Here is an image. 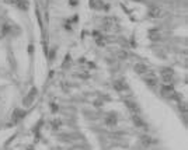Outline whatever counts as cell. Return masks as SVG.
<instances>
[{
	"label": "cell",
	"instance_id": "obj_5",
	"mask_svg": "<svg viewBox=\"0 0 188 150\" xmlns=\"http://www.w3.org/2000/svg\"><path fill=\"white\" fill-rule=\"evenodd\" d=\"M133 121H135V125H138V126H143V125H145L142 119L139 118V117H136V115L133 117Z\"/></svg>",
	"mask_w": 188,
	"mask_h": 150
},
{
	"label": "cell",
	"instance_id": "obj_4",
	"mask_svg": "<svg viewBox=\"0 0 188 150\" xmlns=\"http://www.w3.org/2000/svg\"><path fill=\"white\" fill-rule=\"evenodd\" d=\"M126 105H128L129 108H132V111L133 112H139V107L133 101H126Z\"/></svg>",
	"mask_w": 188,
	"mask_h": 150
},
{
	"label": "cell",
	"instance_id": "obj_3",
	"mask_svg": "<svg viewBox=\"0 0 188 150\" xmlns=\"http://www.w3.org/2000/svg\"><path fill=\"white\" fill-rule=\"evenodd\" d=\"M145 82H146L150 87H155L157 84L156 77H153V76H145Z\"/></svg>",
	"mask_w": 188,
	"mask_h": 150
},
{
	"label": "cell",
	"instance_id": "obj_1",
	"mask_svg": "<svg viewBox=\"0 0 188 150\" xmlns=\"http://www.w3.org/2000/svg\"><path fill=\"white\" fill-rule=\"evenodd\" d=\"M161 74H163V80L164 82H171L173 80V72L170 69H163L161 70Z\"/></svg>",
	"mask_w": 188,
	"mask_h": 150
},
{
	"label": "cell",
	"instance_id": "obj_2",
	"mask_svg": "<svg viewBox=\"0 0 188 150\" xmlns=\"http://www.w3.org/2000/svg\"><path fill=\"white\" fill-rule=\"evenodd\" d=\"M135 70H136V73H139L140 76H145L149 70H147L146 65H142V63H138L136 66H135Z\"/></svg>",
	"mask_w": 188,
	"mask_h": 150
},
{
	"label": "cell",
	"instance_id": "obj_6",
	"mask_svg": "<svg viewBox=\"0 0 188 150\" xmlns=\"http://www.w3.org/2000/svg\"><path fill=\"white\" fill-rule=\"evenodd\" d=\"M142 140L145 142V145H150V143H152V140L149 139V137H142Z\"/></svg>",
	"mask_w": 188,
	"mask_h": 150
}]
</instances>
